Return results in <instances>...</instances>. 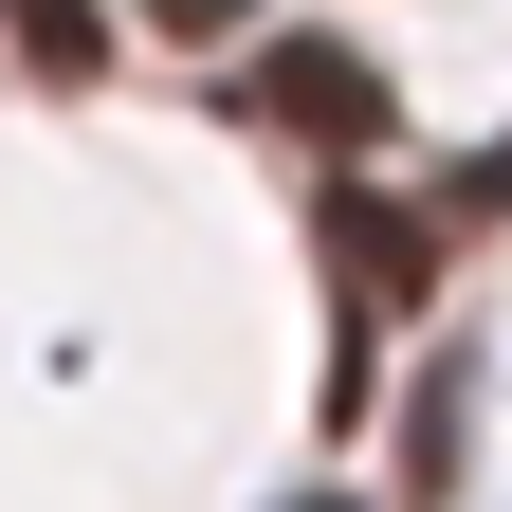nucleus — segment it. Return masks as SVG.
<instances>
[{
	"mask_svg": "<svg viewBox=\"0 0 512 512\" xmlns=\"http://www.w3.org/2000/svg\"><path fill=\"white\" fill-rule=\"evenodd\" d=\"M256 128H293V147H330V165H366V147H384L403 110H384V74H366L348 37H275V55H256Z\"/></svg>",
	"mask_w": 512,
	"mask_h": 512,
	"instance_id": "f257e3e1",
	"label": "nucleus"
},
{
	"mask_svg": "<svg viewBox=\"0 0 512 512\" xmlns=\"http://www.w3.org/2000/svg\"><path fill=\"white\" fill-rule=\"evenodd\" d=\"M330 275H348V330H384V311H421V275H439V220H403L384 183H330Z\"/></svg>",
	"mask_w": 512,
	"mask_h": 512,
	"instance_id": "f03ea898",
	"label": "nucleus"
},
{
	"mask_svg": "<svg viewBox=\"0 0 512 512\" xmlns=\"http://www.w3.org/2000/svg\"><path fill=\"white\" fill-rule=\"evenodd\" d=\"M0 19H19V55H37L55 92H92V74H110V19H92V0H0Z\"/></svg>",
	"mask_w": 512,
	"mask_h": 512,
	"instance_id": "7ed1b4c3",
	"label": "nucleus"
},
{
	"mask_svg": "<svg viewBox=\"0 0 512 512\" xmlns=\"http://www.w3.org/2000/svg\"><path fill=\"white\" fill-rule=\"evenodd\" d=\"M293 512H348V494H293Z\"/></svg>",
	"mask_w": 512,
	"mask_h": 512,
	"instance_id": "20e7f679",
	"label": "nucleus"
}]
</instances>
